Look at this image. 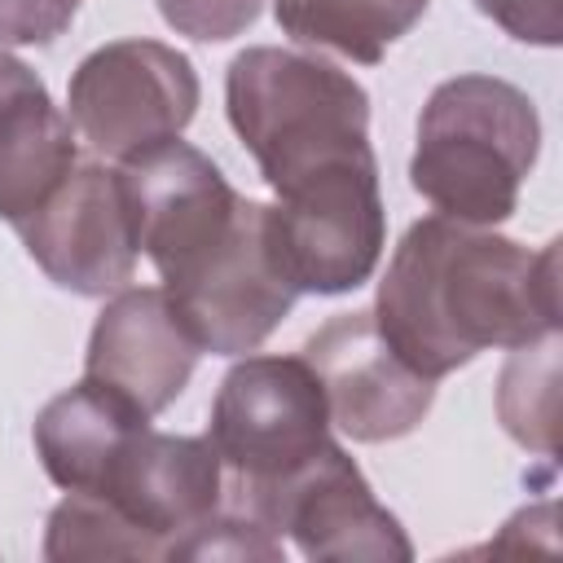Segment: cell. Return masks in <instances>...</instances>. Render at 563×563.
I'll return each mask as SVG.
<instances>
[{
    "instance_id": "3957f363",
    "label": "cell",
    "mask_w": 563,
    "mask_h": 563,
    "mask_svg": "<svg viewBox=\"0 0 563 563\" xmlns=\"http://www.w3.org/2000/svg\"><path fill=\"white\" fill-rule=\"evenodd\" d=\"M537 154L541 114L523 88L497 75H453L418 114L409 185L435 216L493 229L515 216Z\"/></svg>"
},
{
    "instance_id": "7a4b0ae2",
    "label": "cell",
    "mask_w": 563,
    "mask_h": 563,
    "mask_svg": "<svg viewBox=\"0 0 563 563\" xmlns=\"http://www.w3.org/2000/svg\"><path fill=\"white\" fill-rule=\"evenodd\" d=\"M224 110L277 198L308 180L378 163L369 92L325 57L255 44L229 62Z\"/></svg>"
},
{
    "instance_id": "ba28073f",
    "label": "cell",
    "mask_w": 563,
    "mask_h": 563,
    "mask_svg": "<svg viewBox=\"0 0 563 563\" xmlns=\"http://www.w3.org/2000/svg\"><path fill=\"white\" fill-rule=\"evenodd\" d=\"M119 180L128 194L136 251L150 255L163 286L202 264L229 238L242 207V194L224 180V172L180 136L123 158Z\"/></svg>"
},
{
    "instance_id": "8fae6325",
    "label": "cell",
    "mask_w": 563,
    "mask_h": 563,
    "mask_svg": "<svg viewBox=\"0 0 563 563\" xmlns=\"http://www.w3.org/2000/svg\"><path fill=\"white\" fill-rule=\"evenodd\" d=\"M251 519L264 523L273 537H295L299 554L317 563L413 559L400 519L387 506H378L369 479L334 440L295 479H286Z\"/></svg>"
},
{
    "instance_id": "6da1fadb",
    "label": "cell",
    "mask_w": 563,
    "mask_h": 563,
    "mask_svg": "<svg viewBox=\"0 0 563 563\" xmlns=\"http://www.w3.org/2000/svg\"><path fill=\"white\" fill-rule=\"evenodd\" d=\"M374 325L431 383L488 347L554 334L559 242L528 251L449 216L413 220L378 282Z\"/></svg>"
},
{
    "instance_id": "7c38bea8",
    "label": "cell",
    "mask_w": 563,
    "mask_h": 563,
    "mask_svg": "<svg viewBox=\"0 0 563 563\" xmlns=\"http://www.w3.org/2000/svg\"><path fill=\"white\" fill-rule=\"evenodd\" d=\"M198 356L202 347L163 286H123L92 321L84 378L119 391L145 418H158L194 378Z\"/></svg>"
},
{
    "instance_id": "7402d4cb",
    "label": "cell",
    "mask_w": 563,
    "mask_h": 563,
    "mask_svg": "<svg viewBox=\"0 0 563 563\" xmlns=\"http://www.w3.org/2000/svg\"><path fill=\"white\" fill-rule=\"evenodd\" d=\"M475 9L484 18H493L506 35L523 40V44H541V48L559 44V9H554V0H475Z\"/></svg>"
},
{
    "instance_id": "4fadbf2b",
    "label": "cell",
    "mask_w": 563,
    "mask_h": 563,
    "mask_svg": "<svg viewBox=\"0 0 563 563\" xmlns=\"http://www.w3.org/2000/svg\"><path fill=\"white\" fill-rule=\"evenodd\" d=\"M97 497L119 506L158 545V559H172L176 541L224 506V466L207 435H167L141 427Z\"/></svg>"
},
{
    "instance_id": "44dd1931",
    "label": "cell",
    "mask_w": 563,
    "mask_h": 563,
    "mask_svg": "<svg viewBox=\"0 0 563 563\" xmlns=\"http://www.w3.org/2000/svg\"><path fill=\"white\" fill-rule=\"evenodd\" d=\"M79 13V0H0V48L53 44Z\"/></svg>"
},
{
    "instance_id": "2e32d148",
    "label": "cell",
    "mask_w": 563,
    "mask_h": 563,
    "mask_svg": "<svg viewBox=\"0 0 563 563\" xmlns=\"http://www.w3.org/2000/svg\"><path fill=\"white\" fill-rule=\"evenodd\" d=\"M273 13L290 40L374 66L400 35L413 31L427 0H273Z\"/></svg>"
},
{
    "instance_id": "5bb4252c",
    "label": "cell",
    "mask_w": 563,
    "mask_h": 563,
    "mask_svg": "<svg viewBox=\"0 0 563 563\" xmlns=\"http://www.w3.org/2000/svg\"><path fill=\"white\" fill-rule=\"evenodd\" d=\"M75 128L44 79L0 48V220L22 224L70 172Z\"/></svg>"
},
{
    "instance_id": "5b68a950",
    "label": "cell",
    "mask_w": 563,
    "mask_h": 563,
    "mask_svg": "<svg viewBox=\"0 0 563 563\" xmlns=\"http://www.w3.org/2000/svg\"><path fill=\"white\" fill-rule=\"evenodd\" d=\"M202 84L194 62L158 40H114L92 48L66 88L70 128L106 158H132L189 128Z\"/></svg>"
},
{
    "instance_id": "ffe728a7",
    "label": "cell",
    "mask_w": 563,
    "mask_h": 563,
    "mask_svg": "<svg viewBox=\"0 0 563 563\" xmlns=\"http://www.w3.org/2000/svg\"><path fill=\"white\" fill-rule=\"evenodd\" d=\"M154 4L176 35H189L198 44H220L242 35L260 18L264 0H154Z\"/></svg>"
},
{
    "instance_id": "277c9868",
    "label": "cell",
    "mask_w": 563,
    "mask_h": 563,
    "mask_svg": "<svg viewBox=\"0 0 563 563\" xmlns=\"http://www.w3.org/2000/svg\"><path fill=\"white\" fill-rule=\"evenodd\" d=\"M207 440L224 466V506L255 515L330 444L325 391L303 356H246L211 400Z\"/></svg>"
},
{
    "instance_id": "e0dca14e",
    "label": "cell",
    "mask_w": 563,
    "mask_h": 563,
    "mask_svg": "<svg viewBox=\"0 0 563 563\" xmlns=\"http://www.w3.org/2000/svg\"><path fill=\"white\" fill-rule=\"evenodd\" d=\"M497 418L523 449H537L541 457L559 453V330L510 347V361L497 378Z\"/></svg>"
},
{
    "instance_id": "d6986e66",
    "label": "cell",
    "mask_w": 563,
    "mask_h": 563,
    "mask_svg": "<svg viewBox=\"0 0 563 563\" xmlns=\"http://www.w3.org/2000/svg\"><path fill=\"white\" fill-rule=\"evenodd\" d=\"M172 559H246V563L260 559V563H282L286 545H282V537H273L251 515L220 506L207 523H198L189 537L176 541Z\"/></svg>"
},
{
    "instance_id": "ac0fdd59",
    "label": "cell",
    "mask_w": 563,
    "mask_h": 563,
    "mask_svg": "<svg viewBox=\"0 0 563 563\" xmlns=\"http://www.w3.org/2000/svg\"><path fill=\"white\" fill-rule=\"evenodd\" d=\"M44 559H158V545L106 497L66 493L44 528Z\"/></svg>"
},
{
    "instance_id": "9a60e30c",
    "label": "cell",
    "mask_w": 563,
    "mask_h": 563,
    "mask_svg": "<svg viewBox=\"0 0 563 563\" xmlns=\"http://www.w3.org/2000/svg\"><path fill=\"white\" fill-rule=\"evenodd\" d=\"M141 427H150V418L136 405L92 378H79L35 413L31 440L57 488L97 493Z\"/></svg>"
},
{
    "instance_id": "8992f818",
    "label": "cell",
    "mask_w": 563,
    "mask_h": 563,
    "mask_svg": "<svg viewBox=\"0 0 563 563\" xmlns=\"http://www.w3.org/2000/svg\"><path fill=\"white\" fill-rule=\"evenodd\" d=\"M163 290L202 352H255L299 299L295 282L286 277L273 251L268 202L242 198L229 238Z\"/></svg>"
},
{
    "instance_id": "9c48e42d",
    "label": "cell",
    "mask_w": 563,
    "mask_h": 563,
    "mask_svg": "<svg viewBox=\"0 0 563 563\" xmlns=\"http://www.w3.org/2000/svg\"><path fill=\"white\" fill-rule=\"evenodd\" d=\"M44 277L70 295H119L136 273V229L114 167L75 163V172L13 224Z\"/></svg>"
},
{
    "instance_id": "30bf717a",
    "label": "cell",
    "mask_w": 563,
    "mask_h": 563,
    "mask_svg": "<svg viewBox=\"0 0 563 563\" xmlns=\"http://www.w3.org/2000/svg\"><path fill=\"white\" fill-rule=\"evenodd\" d=\"M299 356L312 365L325 391L330 427L361 444L409 435L435 400V383L396 356V347L378 334L374 312L365 308L334 312L321 330L308 334Z\"/></svg>"
},
{
    "instance_id": "52a82bcc",
    "label": "cell",
    "mask_w": 563,
    "mask_h": 563,
    "mask_svg": "<svg viewBox=\"0 0 563 563\" xmlns=\"http://www.w3.org/2000/svg\"><path fill=\"white\" fill-rule=\"evenodd\" d=\"M268 229L299 295H347L365 286L387 242L378 163L308 180L268 202Z\"/></svg>"
}]
</instances>
